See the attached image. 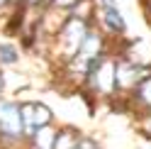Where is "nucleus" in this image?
<instances>
[{
	"label": "nucleus",
	"mask_w": 151,
	"mask_h": 149,
	"mask_svg": "<svg viewBox=\"0 0 151 149\" xmlns=\"http://www.w3.org/2000/svg\"><path fill=\"white\" fill-rule=\"evenodd\" d=\"M129 100V108L139 110L141 115H146L151 110V71H146L144 76H141V81L134 86V90L127 95Z\"/></svg>",
	"instance_id": "4"
},
{
	"label": "nucleus",
	"mask_w": 151,
	"mask_h": 149,
	"mask_svg": "<svg viewBox=\"0 0 151 149\" xmlns=\"http://www.w3.org/2000/svg\"><path fill=\"white\" fill-rule=\"evenodd\" d=\"M81 132L73 125H61L56 127V139H54V149H76Z\"/></svg>",
	"instance_id": "5"
},
{
	"label": "nucleus",
	"mask_w": 151,
	"mask_h": 149,
	"mask_svg": "<svg viewBox=\"0 0 151 149\" xmlns=\"http://www.w3.org/2000/svg\"><path fill=\"white\" fill-rule=\"evenodd\" d=\"M90 25L93 22H88V20L66 15L63 25L59 27V32L54 34V44H56V49H59L61 61H68V59H73L76 54L81 51V44H83V39H86Z\"/></svg>",
	"instance_id": "1"
},
{
	"label": "nucleus",
	"mask_w": 151,
	"mask_h": 149,
	"mask_svg": "<svg viewBox=\"0 0 151 149\" xmlns=\"http://www.w3.org/2000/svg\"><path fill=\"white\" fill-rule=\"evenodd\" d=\"M20 56V46L12 39H0V66H15Z\"/></svg>",
	"instance_id": "7"
},
{
	"label": "nucleus",
	"mask_w": 151,
	"mask_h": 149,
	"mask_svg": "<svg viewBox=\"0 0 151 149\" xmlns=\"http://www.w3.org/2000/svg\"><path fill=\"white\" fill-rule=\"evenodd\" d=\"M141 120L146 122V127H149V137H151V110H149V113H146L144 117H141Z\"/></svg>",
	"instance_id": "12"
},
{
	"label": "nucleus",
	"mask_w": 151,
	"mask_h": 149,
	"mask_svg": "<svg viewBox=\"0 0 151 149\" xmlns=\"http://www.w3.org/2000/svg\"><path fill=\"white\" fill-rule=\"evenodd\" d=\"M12 7H15V0H0V17H3V15H10Z\"/></svg>",
	"instance_id": "11"
},
{
	"label": "nucleus",
	"mask_w": 151,
	"mask_h": 149,
	"mask_svg": "<svg viewBox=\"0 0 151 149\" xmlns=\"http://www.w3.org/2000/svg\"><path fill=\"white\" fill-rule=\"evenodd\" d=\"M76 3H78V0H51V7H54V10H59V12H66V15H68L73 7H76Z\"/></svg>",
	"instance_id": "9"
},
{
	"label": "nucleus",
	"mask_w": 151,
	"mask_h": 149,
	"mask_svg": "<svg viewBox=\"0 0 151 149\" xmlns=\"http://www.w3.org/2000/svg\"><path fill=\"white\" fill-rule=\"evenodd\" d=\"M95 25L110 37L112 42H117V39H122V37L127 34L129 25H127V17L119 10V0H98Z\"/></svg>",
	"instance_id": "3"
},
{
	"label": "nucleus",
	"mask_w": 151,
	"mask_h": 149,
	"mask_svg": "<svg viewBox=\"0 0 151 149\" xmlns=\"http://www.w3.org/2000/svg\"><path fill=\"white\" fill-rule=\"evenodd\" d=\"M15 5L29 12H44L46 7H51V0H15Z\"/></svg>",
	"instance_id": "8"
},
{
	"label": "nucleus",
	"mask_w": 151,
	"mask_h": 149,
	"mask_svg": "<svg viewBox=\"0 0 151 149\" xmlns=\"http://www.w3.org/2000/svg\"><path fill=\"white\" fill-rule=\"evenodd\" d=\"M5 86H7V83H5V73H3V69H0V95H3Z\"/></svg>",
	"instance_id": "13"
},
{
	"label": "nucleus",
	"mask_w": 151,
	"mask_h": 149,
	"mask_svg": "<svg viewBox=\"0 0 151 149\" xmlns=\"http://www.w3.org/2000/svg\"><path fill=\"white\" fill-rule=\"evenodd\" d=\"M54 139H56V125H46L42 129H37L32 139H27V144L32 149H54Z\"/></svg>",
	"instance_id": "6"
},
{
	"label": "nucleus",
	"mask_w": 151,
	"mask_h": 149,
	"mask_svg": "<svg viewBox=\"0 0 151 149\" xmlns=\"http://www.w3.org/2000/svg\"><path fill=\"white\" fill-rule=\"evenodd\" d=\"M76 149H100V144H98L93 137L81 135V137H78V144H76Z\"/></svg>",
	"instance_id": "10"
},
{
	"label": "nucleus",
	"mask_w": 151,
	"mask_h": 149,
	"mask_svg": "<svg viewBox=\"0 0 151 149\" xmlns=\"http://www.w3.org/2000/svg\"><path fill=\"white\" fill-rule=\"evenodd\" d=\"M24 142V122L20 113V100L0 95V147L15 149Z\"/></svg>",
	"instance_id": "2"
}]
</instances>
